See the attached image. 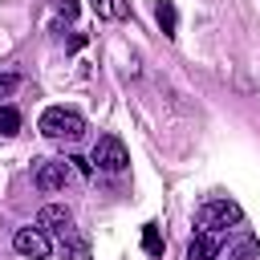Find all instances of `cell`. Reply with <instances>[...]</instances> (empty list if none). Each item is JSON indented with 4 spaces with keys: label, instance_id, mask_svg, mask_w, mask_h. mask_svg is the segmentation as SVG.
<instances>
[{
    "label": "cell",
    "instance_id": "6",
    "mask_svg": "<svg viewBox=\"0 0 260 260\" xmlns=\"http://www.w3.org/2000/svg\"><path fill=\"white\" fill-rule=\"evenodd\" d=\"M69 223H73V211L65 203H45L37 211V228L41 232H69Z\"/></svg>",
    "mask_w": 260,
    "mask_h": 260
},
{
    "label": "cell",
    "instance_id": "11",
    "mask_svg": "<svg viewBox=\"0 0 260 260\" xmlns=\"http://www.w3.org/2000/svg\"><path fill=\"white\" fill-rule=\"evenodd\" d=\"M142 244H146V252H150V256H162V240H158V228H154V223H146V228H142Z\"/></svg>",
    "mask_w": 260,
    "mask_h": 260
},
{
    "label": "cell",
    "instance_id": "4",
    "mask_svg": "<svg viewBox=\"0 0 260 260\" xmlns=\"http://www.w3.org/2000/svg\"><path fill=\"white\" fill-rule=\"evenodd\" d=\"M12 248H16L20 256H28V260H45V256H49V236H45L41 228H20V232L12 236Z\"/></svg>",
    "mask_w": 260,
    "mask_h": 260
},
{
    "label": "cell",
    "instance_id": "1",
    "mask_svg": "<svg viewBox=\"0 0 260 260\" xmlns=\"http://www.w3.org/2000/svg\"><path fill=\"white\" fill-rule=\"evenodd\" d=\"M37 126H41L45 138H69V142L85 134V118H81L77 110H65V106H49Z\"/></svg>",
    "mask_w": 260,
    "mask_h": 260
},
{
    "label": "cell",
    "instance_id": "9",
    "mask_svg": "<svg viewBox=\"0 0 260 260\" xmlns=\"http://www.w3.org/2000/svg\"><path fill=\"white\" fill-rule=\"evenodd\" d=\"M154 20H158V28H162L167 37H175V24H179V12H175V4H171V0H158V8H154Z\"/></svg>",
    "mask_w": 260,
    "mask_h": 260
},
{
    "label": "cell",
    "instance_id": "12",
    "mask_svg": "<svg viewBox=\"0 0 260 260\" xmlns=\"http://www.w3.org/2000/svg\"><path fill=\"white\" fill-rule=\"evenodd\" d=\"M61 248H65V260H89V244L85 240H69Z\"/></svg>",
    "mask_w": 260,
    "mask_h": 260
},
{
    "label": "cell",
    "instance_id": "5",
    "mask_svg": "<svg viewBox=\"0 0 260 260\" xmlns=\"http://www.w3.org/2000/svg\"><path fill=\"white\" fill-rule=\"evenodd\" d=\"M32 183H37L45 195H53V191H61V187L69 183V167H65V162H37Z\"/></svg>",
    "mask_w": 260,
    "mask_h": 260
},
{
    "label": "cell",
    "instance_id": "3",
    "mask_svg": "<svg viewBox=\"0 0 260 260\" xmlns=\"http://www.w3.org/2000/svg\"><path fill=\"white\" fill-rule=\"evenodd\" d=\"M98 171H110V175H118V171H126L130 167V154H126V146H122V138H114V134H102L98 138V146H93V158H89Z\"/></svg>",
    "mask_w": 260,
    "mask_h": 260
},
{
    "label": "cell",
    "instance_id": "14",
    "mask_svg": "<svg viewBox=\"0 0 260 260\" xmlns=\"http://www.w3.org/2000/svg\"><path fill=\"white\" fill-rule=\"evenodd\" d=\"M53 4H57V12H61L65 20H73V16H77V0H53Z\"/></svg>",
    "mask_w": 260,
    "mask_h": 260
},
{
    "label": "cell",
    "instance_id": "8",
    "mask_svg": "<svg viewBox=\"0 0 260 260\" xmlns=\"http://www.w3.org/2000/svg\"><path fill=\"white\" fill-rule=\"evenodd\" d=\"M228 256H232V260H260V240L244 232V236H236V240L228 244Z\"/></svg>",
    "mask_w": 260,
    "mask_h": 260
},
{
    "label": "cell",
    "instance_id": "10",
    "mask_svg": "<svg viewBox=\"0 0 260 260\" xmlns=\"http://www.w3.org/2000/svg\"><path fill=\"white\" fill-rule=\"evenodd\" d=\"M16 130H20V114H16L12 106H0V134H4V138H12Z\"/></svg>",
    "mask_w": 260,
    "mask_h": 260
},
{
    "label": "cell",
    "instance_id": "7",
    "mask_svg": "<svg viewBox=\"0 0 260 260\" xmlns=\"http://www.w3.org/2000/svg\"><path fill=\"white\" fill-rule=\"evenodd\" d=\"M215 256H219V236L199 228L191 236V244H187V260H215Z\"/></svg>",
    "mask_w": 260,
    "mask_h": 260
},
{
    "label": "cell",
    "instance_id": "2",
    "mask_svg": "<svg viewBox=\"0 0 260 260\" xmlns=\"http://www.w3.org/2000/svg\"><path fill=\"white\" fill-rule=\"evenodd\" d=\"M244 219V211H240V203H232V199H207L199 211H195V223L203 228V232H215L219 236V228H232V223H240Z\"/></svg>",
    "mask_w": 260,
    "mask_h": 260
},
{
    "label": "cell",
    "instance_id": "13",
    "mask_svg": "<svg viewBox=\"0 0 260 260\" xmlns=\"http://www.w3.org/2000/svg\"><path fill=\"white\" fill-rule=\"evenodd\" d=\"M16 85H20V77H16V73H0V98L16 93Z\"/></svg>",
    "mask_w": 260,
    "mask_h": 260
}]
</instances>
